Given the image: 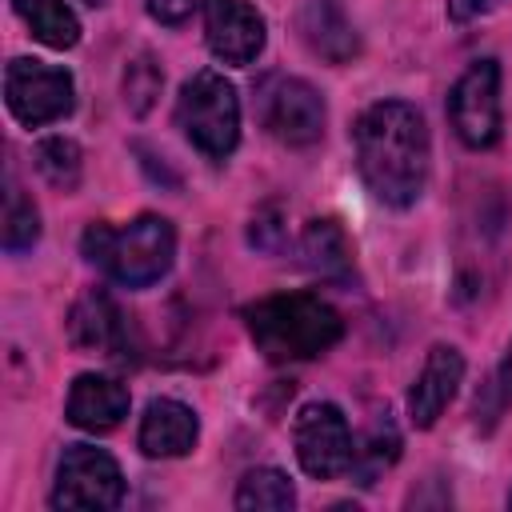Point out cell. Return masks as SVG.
I'll return each instance as SVG.
<instances>
[{
    "label": "cell",
    "instance_id": "cell-1",
    "mask_svg": "<svg viewBox=\"0 0 512 512\" xmlns=\"http://www.w3.org/2000/svg\"><path fill=\"white\" fill-rule=\"evenodd\" d=\"M356 164L376 200L408 208L420 200L432 164V140L424 116L408 100H376L360 112L356 128Z\"/></svg>",
    "mask_w": 512,
    "mask_h": 512
},
{
    "label": "cell",
    "instance_id": "cell-2",
    "mask_svg": "<svg viewBox=\"0 0 512 512\" xmlns=\"http://www.w3.org/2000/svg\"><path fill=\"white\" fill-rule=\"evenodd\" d=\"M244 320H248V336H252L256 352H264L272 364L324 356L344 336L340 312L312 292L268 296V300L252 304L244 312Z\"/></svg>",
    "mask_w": 512,
    "mask_h": 512
},
{
    "label": "cell",
    "instance_id": "cell-3",
    "mask_svg": "<svg viewBox=\"0 0 512 512\" xmlns=\"http://www.w3.org/2000/svg\"><path fill=\"white\" fill-rule=\"evenodd\" d=\"M84 256L104 268L108 280L124 284V288H148L156 284L176 256V232L164 216H136L124 228L112 224H88L84 232Z\"/></svg>",
    "mask_w": 512,
    "mask_h": 512
},
{
    "label": "cell",
    "instance_id": "cell-4",
    "mask_svg": "<svg viewBox=\"0 0 512 512\" xmlns=\"http://www.w3.org/2000/svg\"><path fill=\"white\" fill-rule=\"evenodd\" d=\"M176 120H180L184 136L208 160H224L236 148V140H240V100H236V88L220 72H212V68L196 72L180 88Z\"/></svg>",
    "mask_w": 512,
    "mask_h": 512
},
{
    "label": "cell",
    "instance_id": "cell-5",
    "mask_svg": "<svg viewBox=\"0 0 512 512\" xmlns=\"http://www.w3.org/2000/svg\"><path fill=\"white\" fill-rule=\"evenodd\" d=\"M4 100L20 124L40 128V124L64 120L72 112L76 84L64 68H52V64L32 60V56H16L4 68Z\"/></svg>",
    "mask_w": 512,
    "mask_h": 512
},
{
    "label": "cell",
    "instance_id": "cell-6",
    "mask_svg": "<svg viewBox=\"0 0 512 512\" xmlns=\"http://www.w3.org/2000/svg\"><path fill=\"white\" fill-rule=\"evenodd\" d=\"M292 444H296L300 468L316 480H336V476L352 472L356 440H352V428H348L344 412L328 400H312L296 412Z\"/></svg>",
    "mask_w": 512,
    "mask_h": 512
},
{
    "label": "cell",
    "instance_id": "cell-7",
    "mask_svg": "<svg viewBox=\"0 0 512 512\" xmlns=\"http://www.w3.org/2000/svg\"><path fill=\"white\" fill-rule=\"evenodd\" d=\"M124 500V476L120 464L92 444H68L60 464H56V488L52 504L56 508H116Z\"/></svg>",
    "mask_w": 512,
    "mask_h": 512
},
{
    "label": "cell",
    "instance_id": "cell-8",
    "mask_svg": "<svg viewBox=\"0 0 512 512\" xmlns=\"http://www.w3.org/2000/svg\"><path fill=\"white\" fill-rule=\"evenodd\" d=\"M260 120L280 144L308 148L324 136V100L300 76H268L260 84Z\"/></svg>",
    "mask_w": 512,
    "mask_h": 512
},
{
    "label": "cell",
    "instance_id": "cell-9",
    "mask_svg": "<svg viewBox=\"0 0 512 512\" xmlns=\"http://www.w3.org/2000/svg\"><path fill=\"white\" fill-rule=\"evenodd\" d=\"M448 116L468 148H492L500 140V64L476 60L448 92Z\"/></svg>",
    "mask_w": 512,
    "mask_h": 512
},
{
    "label": "cell",
    "instance_id": "cell-10",
    "mask_svg": "<svg viewBox=\"0 0 512 512\" xmlns=\"http://www.w3.org/2000/svg\"><path fill=\"white\" fill-rule=\"evenodd\" d=\"M204 36L216 60L252 64L264 48V16L244 0H208L204 4Z\"/></svg>",
    "mask_w": 512,
    "mask_h": 512
},
{
    "label": "cell",
    "instance_id": "cell-11",
    "mask_svg": "<svg viewBox=\"0 0 512 512\" xmlns=\"http://www.w3.org/2000/svg\"><path fill=\"white\" fill-rule=\"evenodd\" d=\"M464 380V356L452 344H436L420 368V376L408 388V416L416 428H432L440 412L452 404L456 388Z\"/></svg>",
    "mask_w": 512,
    "mask_h": 512
},
{
    "label": "cell",
    "instance_id": "cell-12",
    "mask_svg": "<svg viewBox=\"0 0 512 512\" xmlns=\"http://www.w3.org/2000/svg\"><path fill=\"white\" fill-rule=\"evenodd\" d=\"M64 416H68V424H76L84 432H112L128 416V388L112 376L84 372L68 388Z\"/></svg>",
    "mask_w": 512,
    "mask_h": 512
},
{
    "label": "cell",
    "instance_id": "cell-13",
    "mask_svg": "<svg viewBox=\"0 0 512 512\" xmlns=\"http://www.w3.org/2000/svg\"><path fill=\"white\" fill-rule=\"evenodd\" d=\"M196 436H200V420L188 404L172 400V396H160L144 408V420H140V452L152 456V460H172V456H188L196 448Z\"/></svg>",
    "mask_w": 512,
    "mask_h": 512
},
{
    "label": "cell",
    "instance_id": "cell-14",
    "mask_svg": "<svg viewBox=\"0 0 512 512\" xmlns=\"http://www.w3.org/2000/svg\"><path fill=\"white\" fill-rule=\"evenodd\" d=\"M296 32L328 64H348L360 52L356 28L336 0H304L296 12Z\"/></svg>",
    "mask_w": 512,
    "mask_h": 512
},
{
    "label": "cell",
    "instance_id": "cell-15",
    "mask_svg": "<svg viewBox=\"0 0 512 512\" xmlns=\"http://www.w3.org/2000/svg\"><path fill=\"white\" fill-rule=\"evenodd\" d=\"M68 336H72L76 348L116 356V352L124 348L128 328H124V316H120V308L112 304V296L100 292V288H92V292H84V296L72 304V312H68Z\"/></svg>",
    "mask_w": 512,
    "mask_h": 512
},
{
    "label": "cell",
    "instance_id": "cell-16",
    "mask_svg": "<svg viewBox=\"0 0 512 512\" xmlns=\"http://www.w3.org/2000/svg\"><path fill=\"white\" fill-rule=\"evenodd\" d=\"M300 260L312 276L332 280V284H348L356 264H352V244L340 228V220L324 216V220H308L300 232Z\"/></svg>",
    "mask_w": 512,
    "mask_h": 512
},
{
    "label": "cell",
    "instance_id": "cell-17",
    "mask_svg": "<svg viewBox=\"0 0 512 512\" xmlns=\"http://www.w3.org/2000/svg\"><path fill=\"white\" fill-rule=\"evenodd\" d=\"M12 8L48 48H72L80 40V20L64 0H12Z\"/></svg>",
    "mask_w": 512,
    "mask_h": 512
},
{
    "label": "cell",
    "instance_id": "cell-18",
    "mask_svg": "<svg viewBox=\"0 0 512 512\" xmlns=\"http://www.w3.org/2000/svg\"><path fill=\"white\" fill-rule=\"evenodd\" d=\"M396 456H400V432H396V424H392L388 412H384V416L372 420L368 436L356 444V456H352V476H356V484H364V488L376 484V476L388 472V468L396 464Z\"/></svg>",
    "mask_w": 512,
    "mask_h": 512
},
{
    "label": "cell",
    "instance_id": "cell-19",
    "mask_svg": "<svg viewBox=\"0 0 512 512\" xmlns=\"http://www.w3.org/2000/svg\"><path fill=\"white\" fill-rule=\"evenodd\" d=\"M292 504H296V488L276 468H252V472H244V480L236 488L240 512H284Z\"/></svg>",
    "mask_w": 512,
    "mask_h": 512
},
{
    "label": "cell",
    "instance_id": "cell-20",
    "mask_svg": "<svg viewBox=\"0 0 512 512\" xmlns=\"http://www.w3.org/2000/svg\"><path fill=\"white\" fill-rule=\"evenodd\" d=\"M32 160H36V172H40L52 188H60V192H76V188H80L84 156H80L76 140H68V136H48V140L36 144Z\"/></svg>",
    "mask_w": 512,
    "mask_h": 512
},
{
    "label": "cell",
    "instance_id": "cell-21",
    "mask_svg": "<svg viewBox=\"0 0 512 512\" xmlns=\"http://www.w3.org/2000/svg\"><path fill=\"white\" fill-rule=\"evenodd\" d=\"M36 236H40L36 204L20 188H12L8 192V208H4V248L8 252H24V248L36 244Z\"/></svg>",
    "mask_w": 512,
    "mask_h": 512
},
{
    "label": "cell",
    "instance_id": "cell-22",
    "mask_svg": "<svg viewBox=\"0 0 512 512\" xmlns=\"http://www.w3.org/2000/svg\"><path fill=\"white\" fill-rule=\"evenodd\" d=\"M160 84H164V76H160V68L152 64V56H136V60L124 68V104H128L136 116H144V112L152 108V100L160 96Z\"/></svg>",
    "mask_w": 512,
    "mask_h": 512
},
{
    "label": "cell",
    "instance_id": "cell-23",
    "mask_svg": "<svg viewBox=\"0 0 512 512\" xmlns=\"http://www.w3.org/2000/svg\"><path fill=\"white\" fill-rule=\"evenodd\" d=\"M252 244L264 248V252H276L280 244V220H276V208H264L252 216Z\"/></svg>",
    "mask_w": 512,
    "mask_h": 512
},
{
    "label": "cell",
    "instance_id": "cell-24",
    "mask_svg": "<svg viewBox=\"0 0 512 512\" xmlns=\"http://www.w3.org/2000/svg\"><path fill=\"white\" fill-rule=\"evenodd\" d=\"M200 4H208V0H148V12L160 24H184Z\"/></svg>",
    "mask_w": 512,
    "mask_h": 512
},
{
    "label": "cell",
    "instance_id": "cell-25",
    "mask_svg": "<svg viewBox=\"0 0 512 512\" xmlns=\"http://www.w3.org/2000/svg\"><path fill=\"white\" fill-rule=\"evenodd\" d=\"M500 0H448V16L456 20V24H464V20H476V16H484L488 8H496Z\"/></svg>",
    "mask_w": 512,
    "mask_h": 512
},
{
    "label": "cell",
    "instance_id": "cell-26",
    "mask_svg": "<svg viewBox=\"0 0 512 512\" xmlns=\"http://www.w3.org/2000/svg\"><path fill=\"white\" fill-rule=\"evenodd\" d=\"M496 384H500V400H512V348H508V356H504V364H500Z\"/></svg>",
    "mask_w": 512,
    "mask_h": 512
},
{
    "label": "cell",
    "instance_id": "cell-27",
    "mask_svg": "<svg viewBox=\"0 0 512 512\" xmlns=\"http://www.w3.org/2000/svg\"><path fill=\"white\" fill-rule=\"evenodd\" d=\"M84 4H92V8H100V4H104V0H84Z\"/></svg>",
    "mask_w": 512,
    "mask_h": 512
},
{
    "label": "cell",
    "instance_id": "cell-28",
    "mask_svg": "<svg viewBox=\"0 0 512 512\" xmlns=\"http://www.w3.org/2000/svg\"><path fill=\"white\" fill-rule=\"evenodd\" d=\"M508 504H512V496H508Z\"/></svg>",
    "mask_w": 512,
    "mask_h": 512
}]
</instances>
